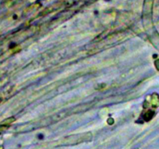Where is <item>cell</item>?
<instances>
[{"label":"cell","instance_id":"3","mask_svg":"<svg viewBox=\"0 0 159 149\" xmlns=\"http://www.w3.org/2000/svg\"><path fill=\"white\" fill-rule=\"evenodd\" d=\"M155 67L157 68L158 70H159V60H157L155 62Z\"/></svg>","mask_w":159,"mask_h":149},{"label":"cell","instance_id":"1","mask_svg":"<svg viewBox=\"0 0 159 149\" xmlns=\"http://www.w3.org/2000/svg\"><path fill=\"white\" fill-rule=\"evenodd\" d=\"M92 138V134L91 133H82L77 134L65 137L60 141V145H74L79 144L83 142L90 141Z\"/></svg>","mask_w":159,"mask_h":149},{"label":"cell","instance_id":"2","mask_svg":"<svg viewBox=\"0 0 159 149\" xmlns=\"http://www.w3.org/2000/svg\"><path fill=\"white\" fill-rule=\"evenodd\" d=\"M153 116H154V112L153 111H148L144 114V120H149L153 117Z\"/></svg>","mask_w":159,"mask_h":149}]
</instances>
